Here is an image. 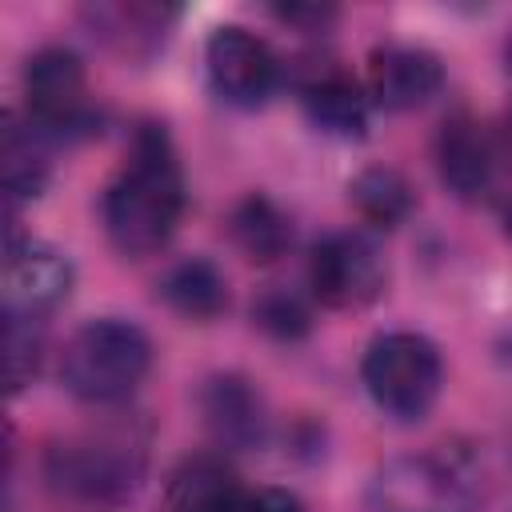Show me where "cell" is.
I'll return each instance as SVG.
<instances>
[{"mask_svg": "<svg viewBox=\"0 0 512 512\" xmlns=\"http://www.w3.org/2000/svg\"><path fill=\"white\" fill-rule=\"evenodd\" d=\"M188 208V184L172 132L160 120H140L132 128L128 152L100 196V224L108 244L144 260L156 256L180 228Z\"/></svg>", "mask_w": 512, "mask_h": 512, "instance_id": "cell-1", "label": "cell"}, {"mask_svg": "<svg viewBox=\"0 0 512 512\" xmlns=\"http://www.w3.org/2000/svg\"><path fill=\"white\" fill-rule=\"evenodd\" d=\"M152 424L136 412L96 416L44 448V480L72 504H124L148 476Z\"/></svg>", "mask_w": 512, "mask_h": 512, "instance_id": "cell-2", "label": "cell"}, {"mask_svg": "<svg viewBox=\"0 0 512 512\" xmlns=\"http://www.w3.org/2000/svg\"><path fill=\"white\" fill-rule=\"evenodd\" d=\"M152 372V340L136 320L96 316L80 324L60 352V384L88 408H120Z\"/></svg>", "mask_w": 512, "mask_h": 512, "instance_id": "cell-3", "label": "cell"}, {"mask_svg": "<svg viewBox=\"0 0 512 512\" xmlns=\"http://www.w3.org/2000/svg\"><path fill=\"white\" fill-rule=\"evenodd\" d=\"M360 380L384 416L416 424L436 408L444 392V356L424 332L392 328L372 336V344L364 348Z\"/></svg>", "mask_w": 512, "mask_h": 512, "instance_id": "cell-4", "label": "cell"}, {"mask_svg": "<svg viewBox=\"0 0 512 512\" xmlns=\"http://www.w3.org/2000/svg\"><path fill=\"white\" fill-rule=\"evenodd\" d=\"M480 504V476L460 452L392 456L364 484L368 512H480Z\"/></svg>", "mask_w": 512, "mask_h": 512, "instance_id": "cell-5", "label": "cell"}, {"mask_svg": "<svg viewBox=\"0 0 512 512\" xmlns=\"http://www.w3.org/2000/svg\"><path fill=\"white\" fill-rule=\"evenodd\" d=\"M24 116L60 140H80L100 128V108L88 92L84 60L68 44H44L24 64Z\"/></svg>", "mask_w": 512, "mask_h": 512, "instance_id": "cell-6", "label": "cell"}, {"mask_svg": "<svg viewBox=\"0 0 512 512\" xmlns=\"http://www.w3.org/2000/svg\"><path fill=\"white\" fill-rule=\"evenodd\" d=\"M384 284H388V264L364 232L340 228L312 244L308 292L320 308L360 312L384 296Z\"/></svg>", "mask_w": 512, "mask_h": 512, "instance_id": "cell-7", "label": "cell"}, {"mask_svg": "<svg viewBox=\"0 0 512 512\" xmlns=\"http://www.w3.org/2000/svg\"><path fill=\"white\" fill-rule=\"evenodd\" d=\"M76 288V264L48 240H36L16 228L8 216V244H4V312L44 320L52 316Z\"/></svg>", "mask_w": 512, "mask_h": 512, "instance_id": "cell-8", "label": "cell"}, {"mask_svg": "<svg viewBox=\"0 0 512 512\" xmlns=\"http://www.w3.org/2000/svg\"><path fill=\"white\" fill-rule=\"evenodd\" d=\"M204 72L212 92L232 108H260L280 88V56L264 36L244 24L212 28L204 44Z\"/></svg>", "mask_w": 512, "mask_h": 512, "instance_id": "cell-9", "label": "cell"}, {"mask_svg": "<svg viewBox=\"0 0 512 512\" xmlns=\"http://www.w3.org/2000/svg\"><path fill=\"white\" fill-rule=\"evenodd\" d=\"M176 20L180 8L156 0H96L80 8V24L88 28V36L124 64L156 60L172 40Z\"/></svg>", "mask_w": 512, "mask_h": 512, "instance_id": "cell-10", "label": "cell"}, {"mask_svg": "<svg viewBox=\"0 0 512 512\" xmlns=\"http://www.w3.org/2000/svg\"><path fill=\"white\" fill-rule=\"evenodd\" d=\"M204 432L224 452H256L268 440V400L244 372H212L196 388Z\"/></svg>", "mask_w": 512, "mask_h": 512, "instance_id": "cell-11", "label": "cell"}, {"mask_svg": "<svg viewBox=\"0 0 512 512\" xmlns=\"http://www.w3.org/2000/svg\"><path fill=\"white\" fill-rule=\"evenodd\" d=\"M444 60L424 44H376L368 56V96L380 112H416L444 88Z\"/></svg>", "mask_w": 512, "mask_h": 512, "instance_id": "cell-12", "label": "cell"}, {"mask_svg": "<svg viewBox=\"0 0 512 512\" xmlns=\"http://www.w3.org/2000/svg\"><path fill=\"white\" fill-rule=\"evenodd\" d=\"M496 156H500L496 140L468 112L448 116L436 132V172L456 200H480L484 192H492L496 164H500Z\"/></svg>", "mask_w": 512, "mask_h": 512, "instance_id": "cell-13", "label": "cell"}, {"mask_svg": "<svg viewBox=\"0 0 512 512\" xmlns=\"http://www.w3.org/2000/svg\"><path fill=\"white\" fill-rule=\"evenodd\" d=\"M300 108L308 116V124L332 140H364L368 136V124H372V96L368 88L328 64L320 72H312L304 84H300Z\"/></svg>", "mask_w": 512, "mask_h": 512, "instance_id": "cell-14", "label": "cell"}, {"mask_svg": "<svg viewBox=\"0 0 512 512\" xmlns=\"http://www.w3.org/2000/svg\"><path fill=\"white\" fill-rule=\"evenodd\" d=\"M248 488L216 452L184 456L164 480V512H244Z\"/></svg>", "mask_w": 512, "mask_h": 512, "instance_id": "cell-15", "label": "cell"}, {"mask_svg": "<svg viewBox=\"0 0 512 512\" xmlns=\"http://www.w3.org/2000/svg\"><path fill=\"white\" fill-rule=\"evenodd\" d=\"M52 148L56 140L40 132L28 116L4 112V132H0V172H4V200L8 212L20 204H32L48 180H52Z\"/></svg>", "mask_w": 512, "mask_h": 512, "instance_id": "cell-16", "label": "cell"}, {"mask_svg": "<svg viewBox=\"0 0 512 512\" xmlns=\"http://www.w3.org/2000/svg\"><path fill=\"white\" fill-rule=\"evenodd\" d=\"M156 296L164 300L168 312H176L180 320H192V324L220 320L232 300L224 268L208 256H184V260L168 264L164 276L156 280Z\"/></svg>", "mask_w": 512, "mask_h": 512, "instance_id": "cell-17", "label": "cell"}, {"mask_svg": "<svg viewBox=\"0 0 512 512\" xmlns=\"http://www.w3.org/2000/svg\"><path fill=\"white\" fill-rule=\"evenodd\" d=\"M228 240L248 264H276L292 248V216L268 192H244L228 208Z\"/></svg>", "mask_w": 512, "mask_h": 512, "instance_id": "cell-18", "label": "cell"}, {"mask_svg": "<svg viewBox=\"0 0 512 512\" xmlns=\"http://www.w3.org/2000/svg\"><path fill=\"white\" fill-rule=\"evenodd\" d=\"M348 204L372 228H400L416 212L412 180L392 164H368L348 180Z\"/></svg>", "mask_w": 512, "mask_h": 512, "instance_id": "cell-19", "label": "cell"}, {"mask_svg": "<svg viewBox=\"0 0 512 512\" xmlns=\"http://www.w3.org/2000/svg\"><path fill=\"white\" fill-rule=\"evenodd\" d=\"M44 320H32V316H16V312H4V384H8V396L16 400L44 368Z\"/></svg>", "mask_w": 512, "mask_h": 512, "instance_id": "cell-20", "label": "cell"}, {"mask_svg": "<svg viewBox=\"0 0 512 512\" xmlns=\"http://www.w3.org/2000/svg\"><path fill=\"white\" fill-rule=\"evenodd\" d=\"M252 324L280 344H296L312 332V308L304 296L288 292V288H268L252 300Z\"/></svg>", "mask_w": 512, "mask_h": 512, "instance_id": "cell-21", "label": "cell"}, {"mask_svg": "<svg viewBox=\"0 0 512 512\" xmlns=\"http://www.w3.org/2000/svg\"><path fill=\"white\" fill-rule=\"evenodd\" d=\"M272 16L280 24H288V28H296V32L324 36L336 24L340 8H332V4H280V8H272Z\"/></svg>", "mask_w": 512, "mask_h": 512, "instance_id": "cell-22", "label": "cell"}, {"mask_svg": "<svg viewBox=\"0 0 512 512\" xmlns=\"http://www.w3.org/2000/svg\"><path fill=\"white\" fill-rule=\"evenodd\" d=\"M244 512H304V504L288 488H256V492H248Z\"/></svg>", "mask_w": 512, "mask_h": 512, "instance_id": "cell-23", "label": "cell"}, {"mask_svg": "<svg viewBox=\"0 0 512 512\" xmlns=\"http://www.w3.org/2000/svg\"><path fill=\"white\" fill-rule=\"evenodd\" d=\"M504 148L512 152V108H508V120H504Z\"/></svg>", "mask_w": 512, "mask_h": 512, "instance_id": "cell-24", "label": "cell"}, {"mask_svg": "<svg viewBox=\"0 0 512 512\" xmlns=\"http://www.w3.org/2000/svg\"><path fill=\"white\" fill-rule=\"evenodd\" d=\"M504 232H508V236H512V204H508V208H504Z\"/></svg>", "mask_w": 512, "mask_h": 512, "instance_id": "cell-25", "label": "cell"}, {"mask_svg": "<svg viewBox=\"0 0 512 512\" xmlns=\"http://www.w3.org/2000/svg\"><path fill=\"white\" fill-rule=\"evenodd\" d=\"M504 60H508V68H512V36H508V48H504Z\"/></svg>", "mask_w": 512, "mask_h": 512, "instance_id": "cell-26", "label": "cell"}]
</instances>
